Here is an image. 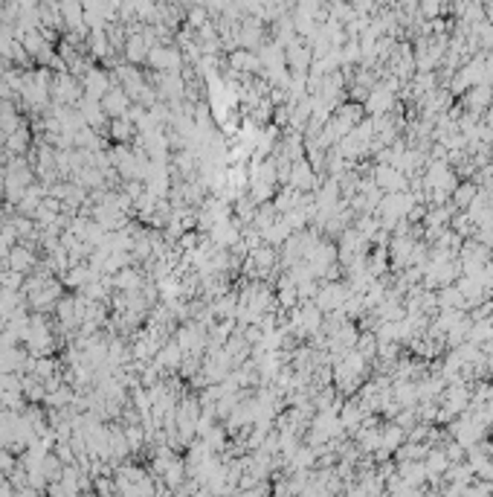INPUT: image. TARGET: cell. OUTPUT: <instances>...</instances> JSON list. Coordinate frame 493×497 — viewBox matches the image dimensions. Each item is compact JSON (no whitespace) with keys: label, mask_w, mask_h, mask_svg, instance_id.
<instances>
[{"label":"cell","mask_w":493,"mask_h":497,"mask_svg":"<svg viewBox=\"0 0 493 497\" xmlns=\"http://www.w3.org/2000/svg\"><path fill=\"white\" fill-rule=\"evenodd\" d=\"M392 102H394V90H389L386 84H375L372 90L366 93V114H372V117H380V114H389L392 111Z\"/></svg>","instance_id":"obj_1"},{"label":"cell","mask_w":493,"mask_h":497,"mask_svg":"<svg viewBox=\"0 0 493 497\" xmlns=\"http://www.w3.org/2000/svg\"><path fill=\"white\" fill-rule=\"evenodd\" d=\"M151 62L157 70H168V73H177V67H180V50H171V47H157V50H151L148 53Z\"/></svg>","instance_id":"obj_2"},{"label":"cell","mask_w":493,"mask_h":497,"mask_svg":"<svg viewBox=\"0 0 493 497\" xmlns=\"http://www.w3.org/2000/svg\"><path fill=\"white\" fill-rule=\"evenodd\" d=\"M375 184H377L380 189H401V186H403V175H401L398 166L386 163V166H380L377 172H375Z\"/></svg>","instance_id":"obj_3"},{"label":"cell","mask_w":493,"mask_h":497,"mask_svg":"<svg viewBox=\"0 0 493 497\" xmlns=\"http://www.w3.org/2000/svg\"><path fill=\"white\" fill-rule=\"evenodd\" d=\"M490 96H493L490 84L488 82H479V84H473V88H470V93H467V108H470L473 114L476 111H485L488 102H490Z\"/></svg>","instance_id":"obj_4"},{"label":"cell","mask_w":493,"mask_h":497,"mask_svg":"<svg viewBox=\"0 0 493 497\" xmlns=\"http://www.w3.org/2000/svg\"><path fill=\"white\" fill-rule=\"evenodd\" d=\"M467 465H470V471H476L479 477H485L490 480L493 477V463L485 457V454H479V451H470V459H467Z\"/></svg>","instance_id":"obj_5"},{"label":"cell","mask_w":493,"mask_h":497,"mask_svg":"<svg viewBox=\"0 0 493 497\" xmlns=\"http://www.w3.org/2000/svg\"><path fill=\"white\" fill-rule=\"evenodd\" d=\"M125 102H128L125 90H108V93H105V111L114 114V117L125 114Z\"/></svg>","instance_id":"obj_6"},{"label":"cell","mask_w":493,"mask_h":497,"mask_svg":"<svg viewBox=\"0 0 493 497\" xmlns=\"http://www.w3.org/2000/svg\"><path fill=\"white\" fill-rule=\"evenodd\" d=\"M290 184L293 186H311L314 184V175H311V169H307L305 163H296V169H293V175H290Z\"/></svg>","instance_id":"obj_7"},{"label":"cell","mask_w":493,"mask_h":497,"mask_svg":"<svg viewBox=\"0 0 493 497\" xmlns=\"http://www.w3.org/2000/svg\"><path fill=\"white\" fill-rule=\"evenodd\" d=\"M473 198H476V186L473 184H464V186H459L455 189V207H470L473 204Z\"/></svg>","instance_id":"obj_8"},{"label":"cell","mask_w":493,"mask_h":497,"mask_svg":"<svg viewBox=\"0 0 493 497\" xmlns=\"http://www.w3.org/2000/svg\"><path fill=\"white\" fill-rule=\"evenodd\" d=\"M29 265H32V253H27L23 247H15V250H12V268L27 271Z\"/></svg>","instance_id":"obj_9"}]
</instances>
